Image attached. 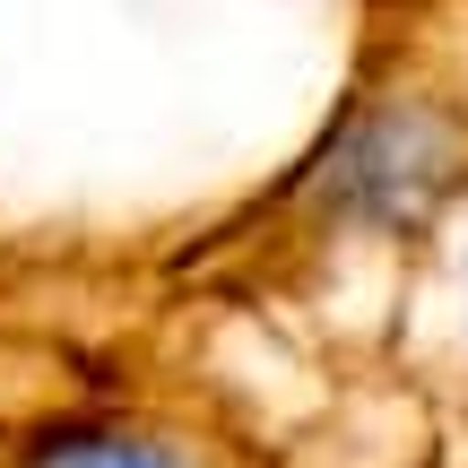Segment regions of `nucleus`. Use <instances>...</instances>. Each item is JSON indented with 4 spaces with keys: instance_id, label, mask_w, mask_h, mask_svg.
Listing matches in <instances>:
<instances>
[{
    "instance_id": "nucleus-1",
    "label": "nucleus",
    "mask_w": 468,
    "mask_h": 468,
    "mask_svg": "<svg viewBox=\"0 0 468 468\" xmlns=\"http://www.w3.org/2000/svg\"><path fill=\"white\" fill-rule=\"evenodd\" d=\"M460 174H468V131H452L425 104H365L330 139V156L313 174V200L356 226H408L442 191H460Z\"/></svg>"
},
{
    "instance_id": "nucleus-2",
    "label": "nucleus",
    "mask_w": 468,
    "mask_h": 468,
    "mask_svg": "<svg viewBox=\"0 0 468 468\" xmlns=\"http://www.w3.org/2000/svg\"><path fill=\"white\" fill-rule=\"evenodd\" d=\"M0 468H218L191 425L139 417V408H87V417H44L9 442Z\"/></svg>"
},
{
    "instance_id": "nucleus-3",
    "label": "nucleus",
    "mask_w": 468,
    "mask_h": 468,
    "mask_svg": "<svg viewBox=\"0 0 468 468\" xmlns=\"http://www.w3.org/2000/svg\"><path fill=\"white\" fill-rule=\"evenodd\" d=\"M17 434H27V425H9V417H0V460H9V442H17Z\"/></svg>"
},
{
    "instance_id": "nucleus-4",
    "label": "nucleus",
    "mask_w": 468,
    "mask_h": 468,
    "mask_svg": "<svg viewBox=\"0 0 468 468\" xmlns=\"http://www.w3.org/2000/svg\"><path fill=\"white\" fill-rule=\"evenodd\" d=\"M0 286H9V251H0Z\"/></svg>"
}]
</instances>
